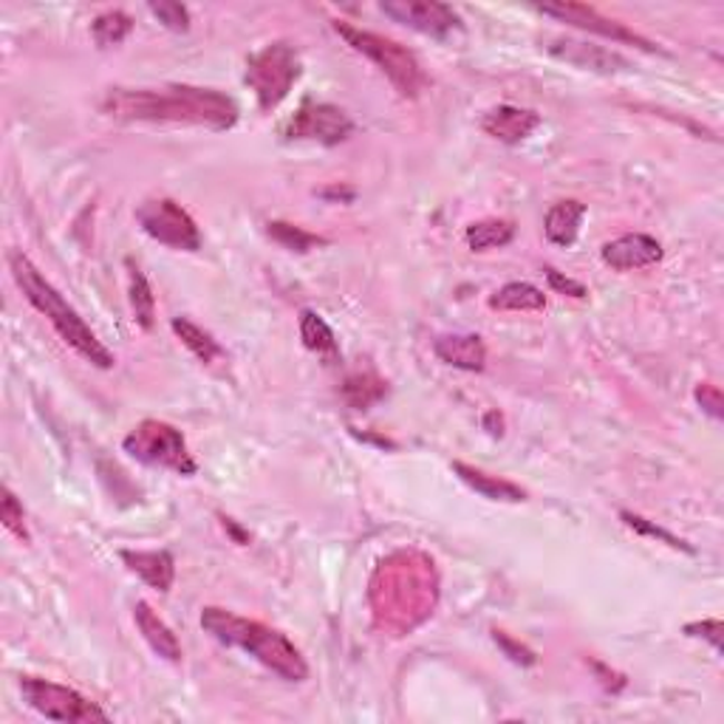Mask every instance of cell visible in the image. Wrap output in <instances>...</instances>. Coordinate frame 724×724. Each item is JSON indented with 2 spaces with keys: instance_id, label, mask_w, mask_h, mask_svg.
Returning <instances> with one entry per match:
<instances>
[{
  "instance_id": "4dcf8cb0",
  "label": "cell",
  "mask_w": 724,
  "mask_h": 724,
  "mask_svg": "<svg viewBox=\"0 0 724 724\" xmlns=\"http://www.w3.org/2000/svg\"><path fill=\"white\" fill-rule=\"evenodd\" d=\"M492 639H496L498 648L503 650V657H510L516 665H524V668H532L535 663H538V657H535V650L527 648L524 643H518V639H512L507 632H492Z\"/></svg>"
},
{
  "instance_id": "e575fe53",
  "label": "cell",
  "mask_w": 724,
  "mask_h": 724,
  "mask_svg": "<svg viewBox=\"0 0 724 724\" xmlns=\"http://www.w3.org/2000/svg\"><path fill=\"white\" fill-rule=\"evenodd\" d=\"M224 527H227V529H229V532H233V535H235V538H238V540H241V544H250V535H244V532H241V529H238V527H235V521H233V518H224Z\"/></svg>"
},
{
  "instance_id": "2e32d148",
  "label": "cell",
  "mask_w": 724,
  "mask_h": 724,
  "mask_svg": "<svg viewBox=\"0 0 724 724\" xmlns=\"http://www.w3.org/2000/svg\"><path fill=\"white\" fill-rule=\"evenodd\" d=\"M134 620H136V628H139V634L145 637V643L154 648L156 657L167 659V663H173V665L182 663V643H178L176 634L170 632V626L162 620L159 614H156L148 603L145 600L136 603Z\"/></svg>"
},
{
  "instance_id": "277c9868",
  "label": "cell",
  "mask_w": 724,
  "mask_h": 724,
  "mask_svg": "<svg viewBox=\"0 0 724 724\" xmlns=\"http://www.w3.org/2000/svg\"><path fill=\"white\" fill-rule=\"evenodd\" d=\"M334 31H337L351 49L369 57L382 75L391 80V86L400 91V97L417 99L419 94L424 91L428 77H424L419 57L413 55L408 46L397 43V40L391 38H382V35H374V31L356 29V26L343 23V20H334Z\"/></svg>"
},
{
  "instance_id": "f1b7e54d",
  "label": "cell",
  "mask_w": 724,
  "mask_h": 724,
  "mask_svg": "<svg viewBox=\"0 0 724 724\" xmlns=\"http://www.w3.org/2000/svg\"><path fill=\"white\" fill-rule=\"evenodd\" d=\"M620 518H623V521L628 524V527L634 529V532L648 535V538H659V540H665V544H668L671 549H682V552L694 555V547H691V544H685V540H682V538H676V535H671L668 529L657 527V524H650L648 518L634 516V512H628V510H623V512H620Z\"/></svg>"
},
{
  "instance_id": "d6a6232c",
  "label": "cell",
  "mask_w": 724,
  "mask_h": 724,
  "mask_svg": "<svg viewBox=\"0 0 724 724\" xmlns=\"http://www.w3.org/2000/svg\"><path fill=\"white\" fill-rule=\"evenodd\" d=\"M685 634L687 637H699V639H707V643L713 645L716 650H722V634H724V626L722 620H702V623H687L685 626Z\"/></svg>"
},
{
  "instance_id": "4fadbf2b",
  "label": "cell",
  "mask_w": 724,
  "mask_h": 724,
  "mask_svg": "<svg viewBox=\"0 0 724 724\" xmlns=\"http://www.w3.org/2000/svg\"><path fill=\"white\" fill-rule=\"evenodd\" d=\"M547 51L552 57H558L560 62H569L575 68H584V71H597V75H617V71H626L628 62L623 60L617 51H608L603 46L586 43V40L575 38H552L549 40Z\"/></svg>"
},
{
  "instance_id": "e0dca14e",
  "label": "cell",
  "mask_w": 724,
  "mask_h": 724,
  "mask_svg": "<svg viewBox=\"0 0 724 724\" xmlns=\"http://www.w3.org/2000/svg\"><path fill=\"white\" fill-rule=\"evenodd\" d=\"M433 351L442 362L461 371H485L487 345L479 334H444L433 343Z\"/></svg>"
},
{
  "instance_id": "ffe728a7",
  "label": "cell",
  "mask_w": 724,
  "mask_h": 724,
  "mask_svg": "<svg viewBox=\"0 0 724 724\" xmlns=\"http://www.w3.org/2000/svg\"><path fill=\"white\" fill-rule=\"evenodd\" d=\"M490 309H496V312H540V309H547V295L532 283L516 281L498 288L490 297Z\"/></svg>"
},
{
  "instance_id": "ac0fdd59",
  "label": "cell",
  "mask_w": 724,
  "mask_h": 724,
  "mask_svg": "<svg viewBox=\"0 0 724 724\" xmlns=\"http://www.w3.org/2000/svg\"><path fill=\"white\" fill-rule=\"evenodd\" d=\"M453 473L464 481L470 490H476L479 496L490 498V501H503V503H521L527 501V490L507 479H498V476L485 473L479 467H470L464 461H453Z\"/></svg>"
},
{
  "instance_id": "8fae6325",
  "label": "cell",
  "mask_w": 724,
  "mask_h": 724,
  "mask_svg": "<svg viewBox=\"0 0 724 724\" xmlns=\"http://www.w3.org/2000/svg\"><path fill=\"white\" fill-rule=\"evenodd\" d=\"M538 12L547 14V18L560 20V23L575 26V29L600 35V38L612 40V43H628L643 51H657V55H663V49H659L657 43H650L648 38L632 31L626 23L606 18V14L597 12L595 7H586V3H544V7H538Z\"/></svg>"
},
{
  "instance_id": "3957f363",
  "label": "cell",
  "mask_w": 724,
  "mask_h": 724,
  "mask_svg": "<svg viewBox=\"0 0 724 724\" xmlns=\"http://www.w3.org/2000/svg\"><path fill=\"white\" fill-rule=\"evenodd\" d=\"M9 270H12L14 283L20 286L26 301L38 309L43 317H49V323L55 325V332L66 340V345H71L82 360H88L91 365H97V369H105V371L114 369L117 356L99 343L97 334L91 332V325H86V320H82L75 309L68 306L66 297H62L60 292H57V288L40 275L38 266L31 264L23 252L20 250L9 252Z\"/></svg>"
},
{
  "instance_id": "484cf974",
  "label": "cell",
  "mask_w": 724,
  "mask_h": 724,
  "mask_svg": "<svg viewBox=\"0 0 724 724\" xmlns=\"http://www.w3.org/2000/svg\"><path fill=\"white\" fill-rule=\"evenodd\" d=\"M134 31V20L130 14L119 12V9H111V12H102L91 26V35L97 40L99 49H111V46H119L125 38Z\"/></svg>"
},
{
  "instance_id": "30bf717a",
  "label": "cell",
  "mask_w": 724,
  "mask_h": 724,
  "mask_svg": "<svg viewBox=\"0 0 724 724\" xmlns=\"http://www.w3.org/2000/svg\"><path fill=\"white\" fill-rule=\"evenodd\" d=\"M380 9L397 23L433 40H450L461 31L459 12L439 0H382Z\"/></svg>"
},
{
  "instance_id": "1f68e13d",
  "label": "cell",
  "mask_w": 724,
  "mask_h": 724,
  "mask_svg": "<svg viewBox=\"0 0 724 724\" xmlns=\"http://www.w3.org/2000/svg\"><path fill=\"white\" fill-rule=\"evenodd\" d=\"M696 402L702 405V411L707 413V417H713L718 422V419H724V397H722V388L713 385V382H705V385L696 388Z\"/></svg>"
},
{
  "instance_id": "52a82bcc",
  "label": "cell",
  "mask_w": 724,
  "mask_h": 724,
  "mask_svg": "<svg viewBox=\"0 0 724 724\" xmlns=\"http://www.w3.org/2000/svg\"><path fill=\"white\" fill-rule=\"evenodd\" d=\"M20 694H23V702L31 707V711H38L40 716L51 718V722H68V724L111 722V716H108L97 702L77 694L75 687L57 685V682L40 679V676H23V679H20Z\"/></svg>"
},
{
  "instance_id": "d6986e66",
  "label": "cell",
  "mask_w": 724,
  "mask_h": 724,
  "mask_svg": "<svg viewBox=\"0 0 724 724\" xmlns=\"http://www.w3.org/2000/svg\"><path fill=\"white\" fill-rule=\"evenodd\" d=\"M586 218V204L575 202V198H566V202H558L549 207L547 222H544V233L552 241L555 246H571L580 235V227H584Z\"/></svg>"
},
{
  "instance_id": "ba28073f",
  "label": "cell",
  "mask_w": 724,
  "mask_h": 724,
  "mask_svg": "<svg viewBox=\"0 0 724 724\" xmlns=\"http://www.w3.org/2000/svg\"><path fill=\"white\" fill-rule=\"evenodd\" d=\"M136 222L159 244L182 252L202 250V233L193 215L173 198H148L136 207Z\"/></svg>"
},
{
  "instance_id": "d4e9b609",
  "label": "cell",
  "mask_w": 724,
  "mask_h": 724,
  "mask_svg": "<svg viewBox=\"0 0 724 724\" xmlns=\"http://www.w3.org/2000/svg\"><path fill=\"white\" fill-rule=\"evenodd\" d=\"M385 393H388V385L374 374H354L349 376L343 385L345 402H349L351 408H360V411L376 405Z\"/></svg>"
},
{
  "instance_id": "8992f818",
  "label": "cell",
  "mask_w": 724,
  "mask_h": 724,
  "mask_svg": "<svg viewBox=\"0 0 724 724\" xmlns=\"http://www.w3.org/2000/svg\"><path fill=\"white\" fill-rule=\"evenodd\" d=\"M301 77V55L292 43H270L246 62V86L258 97L261 111H275Z\"/></svg>"
},
{
  "instance_id": "44dd1931",
  "label": "cell",
  "mask_w": 724,
  "mask_h": 724,
  "mask_svg": "<svg viewBox=\"0 0 724 724\" xmlns=\"http://www.w3.org/2000/svg\"><path fill=\"white\" fill-rule=\"evenodd\" d=\"M301 340L312 354L323 356L325 362L340 360V345L332 332V325L325 323V320L320 317L317 312H312V309L301 312Z\"/></svg>"
},
{
  "instance_id": "9a60e30c",
  "label": "cell",
  "mask_w": 724,
  "mask_h": 724,
  "mask_svg": "<svg viewBox=\"0 0 724 724\" xmlns=\"http://www.w3.org/2000/svg\"><path fill=\"white\" fill-rule=\"evenodd\" d=\"M123 564L128 566L134 575H139L150 589L170 591L173 580H176V560L167 549H154V552H134V549H123L119 552Z\"/></svg>"
},
{
  "instance_id": "f546056e",
  "label": "cell",
  "mask_w": 724,
  "mask_h": 724,
  "mask_svg": "<svg viewBox=\"0 0 724 724\" xmlns=\"http://www.w3.org/2000/svg\"><path fill=\"white\" fill-rule=\"evenodd\" d=\"M150 14L159 20L162 26H167L170 31H187L190 29V12L182 3H173V0H159V3H148Z\"/></svg>"
},
{
  "instance_id": "cb8c5ba5",
  "label": "cell",
  "mask_w": 724,
  "mask_h": 724,
  "mask_svg": "<svg viewBox=\"0 0 724 724\" xmlns=\"http://www.w3.org/2000/svg\"><path fill=\"white\" fill-rule=\"evenodd\" d=\"M170 329L202 362H213L222 356V345H218V340H213V334L204 332V329H198V325L190 323L187 317H173Z\"/></svg>"
},
{
  "instance_id": "9c48e42d",
  "label": "cell",
  "mask_w": 724,
  "mask_h": 724,
  "mask_svg": "<svg viewBox=\"0 0 724 724\" xmlns=\"http://www.w3.org/2000/svg\"><path fill=\"white\" fill-rule=\"evenodd\" d=\"M354 134V123L343 108L332 102H303L301 111L288 119L283 136L297 141H320L325 148H334Z\"/></svg>"
},
{
  "instance_id": "5bb4252c",
  "label": "cell",
  "mask_w": 724,
  "mask_h": 724,
  "mask_svg": "<svg viewBox=\"0 0 724 724\" xmlns=\"http://www.w3.org/2000/svg\"><path fill=\"white\" fill-rule=\"evenodd\" d=\"M538 125V111H532V108H516V105H498V108L487 111L485 119H481L485 134L503 141V145H518V141L527 139Z\"/></svg>"
},
{
  "instance_id": "603a6c76",
  "label": "cell",
  "mask_w": 724,
  "mask_h": 724,
  "mask_svg": "<svg viewBox=\"0 0 724 724\" xmlns=\"http://www.w3.org/2000/svg\"><path fill=\"white\" fill-rule=\"evenodd\" d=\"M128 277H130V309H134V317L141 329H154L156 323V297L154 288H150L148 277L134 261H128Z\"/></svg>"
},
{
  "instance_id": "83f0119b",
  "label": "cell",
  "mask_w": 724,
  "mask_h": 724,
  "mask_svg": "<svg viewBox=\"0 0 724 724\" xmlns=\"http://www.w3.org/2000/svg\"><path fill=\"white\" fill-rule=\"evenodd\" d=\"M0 521H3V527H7L14 538H20L29 544L31 535H29V529H26L23 503L18 501V496H14L9 487H3V498H0Z\"/></svg>"
},
{
  "instance_id": "4316f807",
  "label": "cell",
  "mask_w": 724,
  "mask_h": 724,
  "mask_svg": "<svg viewBox=\"0 0 724 724\" xmlns=\"http://www.w3.org/2000/svg\"><path fill=\"white\" fill-rule=\"evenodd\" d=\"M266 233H270L277 244H283L286 250H292V252H312L314 246L329 244V241L320 238V235H312V233H306V229L295 227V224H286V222H270L266 224Z\"/></svg>"
},
{
  "instance_id": "6da1fadb",
  "label": "cell",
  "mask_w": 724,
  "mask_h": 724,
  "mask_svg": "<svg viewBox=\"0 0 724 724\" xmlns=\"http://www.w3.org/2000/svg\"><path fill=\"white\" fill-rule=\"evenodd\" d=\"M102 114L119 123H176L227 130L238 123V105L213 88H111L102 97Z\"/></svg>"
},
{
  "instance_id": "5b68a950",
  "label": "cell",
  "mask_w": 724,
  "mask_h": 724,
  "mask_svg": "<svg viewBox=\"0 0 724 724\" xmlns=\"http://www.w3.org/2000/svg\"><path fill=\"white\" fill-rule=\"evenodd\" d=\"M123 448L130 459L141 461V464L165 467V470H173L178 476L198 473V464L190 456V450H187L182 430L167 422H159V419H145V422L136 424L125 437Z\"/></svg>"
},
{
  "instance_id": "836d02e7",
  "label": "cell",
  "mask_w": 724,
  "mask_h": 724,
  "mask_svg": "<svg viewBox=\"0 0 724 724\" xmlns=\"http://www.w3.org/2000/svg\"><path fill=\"white\" fill-rule=\"evenodd\" d=\"M547 281H549V286L555 288V292H560V295L577 297V301H584V297L589 295V288H586L584 283H577V281H571V277L560 275V272L552 270V266L547 270Z\"/></svg>"
},
{
  "instance_id": "7c38bea8",
  "label": "cell",
  "mask_w": 724,
  "mask_h": 724,
  "mask_svg": "<svg viewBox=\"0 0 724 724\" xmlns=\"http://www.w3.org/2000/svg\"><path fill=\"white\" fill-rule=\"evenodd\" d=\"M600 258H603V264L612 266V270H617V272L648 270V266H654L663 261V244L645 233H632V235H623V238H614V241H608V244H603Z\"/></svg>"
},
{
  "instance_id": "7a4b0ae2",
  "label": "cell",
  "mask_w": 724,
  "mask_h": 724,
  "mask_svg": "<svg viewBox=\"0 0 724 724\" xmlns=\"http://www.w3.org/2000/svg\"><path fill=\"white\" fill-rule=\"evenodd\" d=\"M202 628L222 645H233L258 659L264 668L281 676L283 682H306L309 663L297 645L277 628L264 626L258 620H246L227 608L207 606L202 612Z\"/></svg>"
},
{
  "instance_id": "7402d4cb",
  "label": "cell",
  "mask_w": 724,
  "mask_h": 724,
  "mask_svg": "<svg viewBox=\"0 0 724 724\" xmlns=\"http://www.w3.org/2000/svg\"><path fill=\"white\" fill-rule=\"evenodd\" d=\"M512 238H516V224L507 222V218H487V222H476L467 227V246L473 252L507 246Z\"/></svg>"
}]
</instances>
